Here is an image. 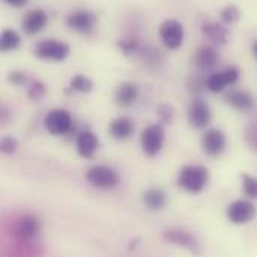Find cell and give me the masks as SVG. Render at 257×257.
<instances>
[{
	"instance_id": "4316f807",
	"label": "cell",
	"mask_w": 257,
	"mask_h": 257,
	"mask_svg": "<svg viewBox=\"0 0 257 257\" xmlns=\"http://www.w3.org/2000/svg\"><path fill=\"white\" fill-rule=\"evenodd\" d=\"M242 188H244V193L247 197L257 200V178L244 173L242 175Z\"/></svg>"
},
{
	"instance_id": "6da1fadb",
	"label": "cell",
	"mask_w": 257,
	"mask_h": 257,
	"mask_svg": "<svg viewBox=\"0 0 257 257\" xmlns=\"http://www.w3.org/2000/svg\"><path fill=\"white\" fill-rule=\"evenodd\" d=\"M208 178L209 173L206 167L197 164H188L179 170L178 185L190 194H199L205 190L208 184Z\"/></svg>"
},
{
	"instance_id": "7402d4cb",
	"label": "cell",
	"mask_w": 257,
	"mask_h": 257,
	"mask_svg": "<svg viewBox=\"0 0 257 257\" xmlns=\"http://www.w3.org/2000/svg\"><path fill=\"white\" fill-rule=\"evenodd\" d=\"M20 42H21V38H20V35L15 30L5 29L2 32V35H0V50L3 53L17 50L20 47Z\"/></svg>"
},
{
	"instance_id": "7c38bea8",
	"label": "cell",
	"mask_w": 257,
	"mask_h": 257,
	"mask_svg": "<svg viewBox=\"0 0 257 257\" xmlns=\"http://www.w3.org/2000/svg\"><path fill=\"white\" fill-rule=\"evenodd\" d=\"M163 238H164V241H167L170 244H176L179 247H184L185 250H188L193 254H199L200 253V248H199V244H197L196 238L190 232H187V230L169 229V230H166L163 233Z\"/></svg>"
},
{
	"instance_id": "44dd1931",
	"label": "cell",
	"mask_w": 257,
	"mask_h": 257,
	"mask_svg": "<svg viewBox=\"0 0 257 257\" xmlns=\"http://www.w3.org/2000/svg\"><path fill=\"white\" fill-rule=\"evenodd\" d=\"M226 102L239 111H250L254 107V98L245 90H230L226 95Z\"/></svg>"
},
{
	"instance_id": "83f0119b",
	"label": "cell",
	"mask_w": 257,
	"mask_h": 257,
	"mask_svg": "<svg viewBox=\"0 0 257 257\" xmlns=\"http://www.w3.org/2000/svg\"><path fill=\"white\" fill-rule=\"evenodd\" d=\"M117 47L125 56H133L134 53L139 51L140 44L137 39H122V41H117Z\"/></svg>"
},
{
	"instance_id": "5bb4252c",
	"label": "cell",
	"mask_w": 257,
	"mask_h": 257,
	"mask_svg": "<svg viewBox=\"0 0 257 257\" xmlns=\"http://www.w3.org/2000/svg\"><path fill=\"white\" fill-rule=\"evenodd\" d=\"M98 148H99V140L95 133H92L89 130L78 133V136L75 139V149L80 157H83L86 160L93 158Z\"/></svg>"
},
{
	"instance_id": "484cf974",
	"label": "cell",
	"mask_w": 257,
	"mask_h": 257,
	"mask_svg": "<svg viewBox=\"0 0 257 257\" xmlns=\"http://www.w3.org/2000/svg\"><path fill=\"white\" fill-rule=\"evenodd\" d=\"M157 114H158L161 123L172 125L175 120V107L170 104H160L157 107Z\"/></svg>"
},
{
	"instance_id": "30bf717a",
	"label": "cell",
	"mask_w": 257,
	"mask_h": 257,
	"mask_svg": "<svg viewBox=\"0 0 257 257\" xmlns=\"http://www.w3.org/2000/svg\"><path fill=\"white\" fill-rule=\"evenodd\" d=\"M98 21V17L95 12L87 11V9H78L74 11L68 18L66 24L69 29L78 32V33H90Z\"/></svg>"
},
{
	"instance_id": "f546056e",
	"label": "cell",
	"mask_w": 257,
	"mask_h": 257,
	"mask_svg": "<svg viewBox=\"0 0 257 257\" xmlns=\"http://www.w3.org/2000/svg\"><path fill=\"white\" fill-rule=\"evenodd\" d=\"M6 80H8L11 84L23 86V84L27 83V74L23 72V71H11V72L6 75Z\"/></svg>"
},
{
	"instance_id": "d4e9b609",
	"label": "cell",
	"mask_w": 257,
	"mask_h": 257,
	"mask_svg": "<svg viewBox=\"0 0 257 257\" xmlns=\"http://www.w3.org/2000/svg\"><path fill=\"white\" fill-rule=\"evenodd\" d=\"M27 95L33 101H41L47 95V86L41 80H32L27 86Z\"/></svg>"
},
{
	"instance_id": "e0dca14e",
	"label": "cell",
	"mask_w": 257,
	"mask_h": 257,
	"mask_svg": "<svg viewBox=\"0 0 257 257\" xmlns=\"http://www.w3.org/2000/svg\"><path fill=\"white\" fill-rule=\"evenodd\" d=\"M108 131H110V136L114 140H126L134 134L136 125H134V120L131 117L120 116V117H116V119L111 120V123L108 126Z\"/></svg>"
},
{
	"instance_id": "1f68e13d",
	"label": "cell",
	"mask_w": 257,
	"mask_h": 257,
	"mask_svg": "<svg viewBox=\"0 0 257 257\" xmlns=\"http://www.w3.org/2000/svg\"><path fill=\"white\" fill-rule=\"evenodd\" d=\"M3 2L9 6H14V8H23L29 3V0H3Z\"/></svg>"
},
{
	"instance_id": "8fae6325",
	"label": "cell",
	"mask_w": 257,
	"mask_h": 257,
	"mask_svg": "<svg viewBox=\"0 0 257 257\" xmlns=\"http://www.w3.org/2000/svg\"><path fill=\"white\" fill-rule=\"evenodd\" d=\"M188 122L193 128H206L211 122V110H209V105L200 99V98H196L191 101L190 107H188Z\"/></svg>"
},
{
	"instance_id": "7a4b0ae2",
	"label": "cell",
	"mask_w": 257,
	"mask_h": 257,
	"mask_svg": "<svg viewBox=\"0 0 257 257\" xmlns=\"http://www.w3.org/2000/svg\"><path fill=\"white\" fill-rule=\"evenodd\" d=\"M86 181L99 190H111L120 182L119 173L108 166H93L86 172Z\"/></svg>"
},
{
	"instance_id": "4fadbf2b",
	"label": "cell",
	"mask_w": 257,
	"mask_h": 257,
	"mask_svg": "<svg viewBox=\"0 0 257 257\" xmlns=\"http://www.w3.org/2000/svg\"><path fill=\"white\" fill-rule=\"evenodd\" d=\"M48 23V15L44 9H30L26 12V15L23 17L21 20V27H23V32L33 36V35H38Z\"/></svg>"
},
{
	"instance_id": "ac0fdd59",
	"label": "cell",
	"mask_w": 257,
	"mask_h": 257,
	"mask_svg": "<svg viewBox=\"0 0 257 257\" xmlns=\"http://www.w3.org/2000/svg\"><path fill=\"white\" fill-rule=\"evenodd\" d=\"M41 232V221L38 217L32 215V214H27V215H23L18 223H17V227H15V235L21 239H29V238H33L36 236L38 233Z\"/></svg>"
},
{
	"instance_id": "5b68a950",
	"label": "cell",
	"mask_w": 257,
	"mask_h": 257,
	"mask_svg": "<svg viewBox=\"0 0 257 257\" xmlns=\"http://www.w3.org/2000/svg\"><path fill=\"white\" fill-rule=\"evenodd\" d=\"M44 126L51 136H65L72 128L71 113L65 108H53L44 117Z\"/></svg>"
},
{
	"instance_id": "ffe728a7",
	"label": "cell",
	"mask_w": 257,
	"mask_h": 257,
	"mask_svg": "<svg viewBox=\"0 0 257 257\" xmlns=\"http://www.w3.org/2000/svg\"><path fill=\"white\" fill-rule=\"evenodd\" d=\"M143 205L149 209V211H163L164 206L167 205V194L164 193V190L152 187L149 190H146L143 193Z\"/></svg>"
},
{
	"instance_id": "2e32d148",
	"label": "cell",
	"mask_w": 257,
	"mask_h": 257,
	"mask_svg": "<svg viewBox=\"0 0 257 257\" xmlns=\"http://www.w3.org/2000/svg\"><path fill=\"white\" fill-rule=\"evenodd\" d=\"M139 98V86L133 81H123L116 87L114 99L116 104L122 108L131 107Z\"/></svg>"
},
{
	"instance_id": "8992f818",
	"label": "cell",
	"mask_w": 257,
	"mask_h": 257,
	"mask_svg": "<svg viewBox=\"0 0 257 257\" xmlns=\"http://www.w3.org/2000/svg\"><path fill=\"white\" fill-rule=\"evenodd\" d=\"M184 36H185L184 26L178 20L169 18V20L161 23V26H160V38H161V41H163V44H164V47L167 50L181 48V45L184 44Z\"/></svg>"
},
{
	"instance_id": "d6986e66",
	"label": "cell",
	"mask_w": 257,
	"mask_h": 257,
	"mask_svg": "<svg viewBox=\"0 0 257 257\" xmlns=\"http://www.w3.org/2000/svg\"><path fill=\"white\" fill-rule=\"evenodd\" d=\"M202 33H203V36H206L215 45H226L227 41H229L230 30L224 24L209 21V23H205L202 26Z\"/></svg>"
},
{
	"instance_id": "277c9868",
	"label": "cell",
	"mask_w": 257,
	"mask_h": 257,
	"mask_svg": "<svg viewBox=\"0 0 257 257\" xmlns=\"http://www.w3.org/2000/svg\"><path fill=\"white\" fill-rule=\"evenodd\" d=\"M69 45L57 39H45L38 42V45L35 47L36 57L51 62H63L69 56Z\"/></svg>"
},
{
	"instance_id": "f1b7e54d",
	"label": "cell",
	"mask_w": 257,
	"mask_h": 257,
	"mask_svg": "<svg viewBox=\"0 0 257 257\" xmlns=\"http://www.w3.org/2000/svg\"><path fill=\"white\" fill-rule=\"evenodd\" d=\"M18 149V140L11 137V136H6L2 139L0 142V151L3 155H14Z\"/></svg>"
},
{
	"instance_id": "52a82bcc",
	"label": "cell",
	"mask_w": 257,
	"mask_h": 257,
	"mask_svg": "<svg viewBox=\"0 0 257 257\" xmlns=\"http://www.w3.org/2000/svg\"><path fill=\"white\" fill-rule=\"evenodd\" d=\"M256 212V206L250 200H235L226 209L227 220L233 224L250 223L251 220H254Z\"/></svg>"
},
{
	"instance_id": "9c48e42d",
	"label": "cell",
	"mask_w": 257,
	"mask_h": 257,
	"mask_svg": "<svg viewBox=\"0 0 257 257\" xmlns=\"http://www.w3.org/2000/svg\"><path fill=\"white\" fill-rule=\"evenodd\" d=\"M239 80V69L236 66H230L227 69H224L223 72H214L211 74L206 81L205 86L209 92L212 93H218L223 92L229 84H235Z\"/></svg>"
},
{
	"instance_id": "9a60e30c",
	"label": "cell",
	"mask_w": 257,
	"mask_h": 257,
	"mask_svg": "<svg viewBox=\"0 0 257 257\" xmlns=\"http://www.w3.org/2000/svg\"><path fill=\"white\" fill-rule=\"evenodd\" d=\"M218 62H220V54H218L217 48L211 47V45H202L194 54V63L202 71L215 68L218 65Z\"/></svg>"
},
{
	"instance_id": "4dcf8cb0",
	"label": "cell",
	"mask_w": 257,
	"mask_h": 257,
	"mask_svg": "<svg viewBox=\"0 0 257 257\" xmlns=\"http://www.w3.org/2000/svg\"><path fill=\"white\" fill-rule=\"evenodd\" d=\"M245 139H247V143L257 151V120L251 122L247 130H245Z\"/></svg>"
},
{
	"instance_id": "603a6c76",
	"label": "cell",
	"mask_w": 257,
	"mask_h": 257,
	"mask_svg": "<svg viewBox=\"0 0 257 257\" xmlns=\"http://www.w3.org/2000/svg\"><path fill=\"white\" fill-rule=\"evenodd\" d=\"M69 87H71V90H74V92L89 93V92H92V89H93V81H92L89 77L83 75V74H75V75L71 78V81H69Z\"/></svg>"
},
{
	"instance_id": "ba28073f",
	"label": "cell",
	"mask_w": 257,
	"mask_h": 257,
	"mask_svg": "<svg viewBox=\"0 0 257 257\" xmlns=\"http://www.w3.org/2000/svg\"><path fill=\"white\" fill-rule=\"evenodd\" d=\"M226 134L218 128H209L202 136L200 145L208 157H220L226 149Z\"/></svg>"
},
{
	"instance_id": "d6a6232c",
	"label": "cell",
	"mask_w": 257,
	"mask_h": 257,
	"mask_svg": "<svg viewBox=\"0 0 257 257\" xmlns=\"http://www.w3.org/2000/svg\"><path fill=\"white\" fill-rule=\"evenodd\" d=\"M253 51H254V54H256V57H257V42L254 44V47H253Z\"/></svg>"
},
{
	"instance_id": "3957f363",
	"label": "cell",
	"mask_w": 257,
	"mask_h": 257,
	"mask_svg": "<svg viewBox=\"0 0 257 257\" xmlns=\"http://www.w3.org/2000/svg\"><path fill=\"white\" fill-rule=\"evenodd\" d=\"M164 140H166V131L161 123H154L146 126L140 137L143 154L148 157H157L163 149Z\"/></svg>"
},
{
	"instance_id": "cb8c5ba5",
	"label": "cell",
	"mask_w": 257,
	"mask_h": 257,
	"mask_svg": "<svg viewBox=\"0 0 257 257\" xmlns=\"http://www.w3.org/2000/svg\"><path fill=\"white\" fill-rule=\"evenodd\" d=\"M220 18H221V21H223L226 26H232V24H235V23L239 21V18H241V11H239V8H238L236 5H227L226 8L221 9Z\"/></svg>"
}]
</instances>
